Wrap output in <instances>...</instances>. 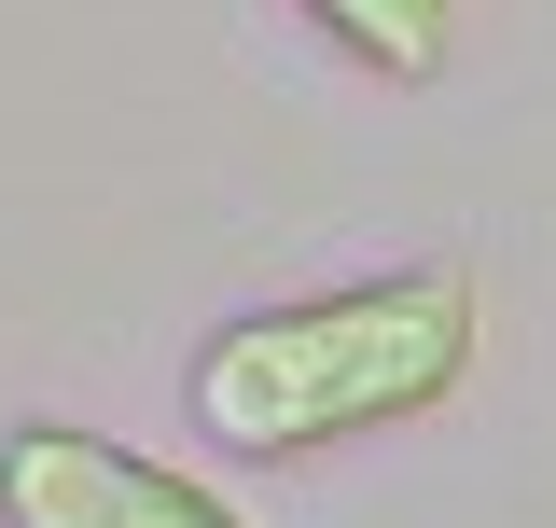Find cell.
I'll return each mask as SVG.
<instances>
[{"instance_id":"cell-1","label":"cell","mask_w":556,"mask_h":528,"mask_svg":"<svg viewBox=\"0 0 556 528\" xmlns=\"http://www.w3.org/2000/svg\"><path fill=\"white\" fill-rule=\"evenodd\" d=\"M473 376V264H390V278H348V292H292L251 306L195 348V403L208 445L237 460H320L348 431H404Z\"/></svg>"},{"instance_id":"cell-2","label":"cell","mask_w":556,"mask_h":528,"mask_svg":"<svg viewBox=\"0 0 556 528\" xmlns=\"http://www.w3.org/2000/svg\"><path fill=\"white\" fill-rule=\"evenodd\" d=\"M0 528H251V515L153 445H112L84 417H14L0 431Z\"/></svg>"},{"instance_id":"cell-3","label":"cell","mask_w":556,"mask_h":528,"mask_svg":"<svg viewBox=\"0 0 556 528\" xmlns=\"http://www.w3.org/2000/svg\"><path fill=\"white\" fill-rule=\"evenodd\" d=\"M348 70H376V84H431V70L459 56V0H292Z\"/></svg>"}]
</instances>
